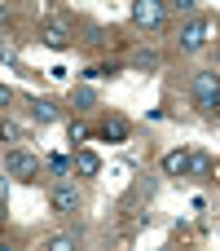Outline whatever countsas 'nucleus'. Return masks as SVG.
Listing matches in <instances>:
<instances>
[{
    "label": "nucleus",
    "mask_w": 220,
    "mask_h": 251,
    "mask_svg": "<svg viewBox=\"0 0 220 251\" xmlns=\"http://www.w3.org/2000/svg\"><path fill=\"white\" fill-rule=\"evenodd\" d=\"M163 13H168V0H137L132 4V22L137 26H159Z\"/></svg>",
    "instance_id": "obj_5"
},
{
    "label": "nucleus",
    "mask_w": 220,
    "mask_h": 251,
    "mask_svg": "<svg viewBox=\"0 0 220 251\" xmlns=\"http://www.w3.org/2000/svg\"><path fill=\"white\" fill-rule=\"evenodd\" d=\"M4 172H9L13 181H31V176L40 172V159H35L31 150H9V154H4Z\"/></svg>",
    "instance_id": "obj_2"
},
{
    "label": "nucleus",
    "mask_w": 220,
    "mask_h": 251,
    "mask_svg": "<svg viewBox=\"0 0 220 251\" xmlns=\"http://www.w3.org/2000/svg\"><path fill=\"white\" fill-rule=\"evenodd\" d=\"M49 203H53V212H62V216H71V212H79V203H84V194L75 190V181H57V185H53V194H49Z\"/></svg>",
    "instance_id": "obj_3"
},
{
    "label": "nucleus",
    "mask_w": 220,
    "mask_h": 251,
    "mask_svg": "<svg viewBox=\"0 0 220 251\" xmlns=\"http://www.w3.org/2000/svg\"><path fill=\"white\" fill-rule=\"evenodd\" d=\"M0 251H13V247H9V243H0Z\"/></svg>",
    "instance_id": "obj_20"
},
{
    "label": "nucleus",
    "mask_w": 220,
    "mask_h": 251,
    "mask_svg": "<svg viewBox=\"0 0 220 251\" xmlns=\"http://www.w3.org/2000/svg\"><path fill=\"white\" fill-rule=\"evenodd\" d=\"M40 40H44L49 49H66V44L75 40V31H71V22H62V18H49V22H40Z\"/></svg>",
    "instance_id": "obj_4"
},
{
    "label": "nucleus",
    "mask_w": 220,
    "mask_h": 251,
    "mask_svg": "<svg viewBox=\"0 0 220 251\" xmlns=\"http://www.w3.org/2000/svg\"><path fill=\"white\" fill-rule=\"evenodd\" d=\"M88 35H93V44H110L106 40V26H88Z\"/></svg>",
    "instance_id": "obj_16"
},
{
    "label": "nucleus",
    "mask_w": 220,
    "mask_h": 251,
    "mask_svg": "<svg viewBox=\"0 0 220 251\" xmlns=\"http://www.w3.org/2000/svg\"><path fill=\"white\" fill-rule=\"evenodd\" d=\"M185 172H190V176H212V159H207L203 150H190V163H185Z\"/></svg>",
    "instance_id": "obj_10"
},
{
    "label": "nucleus",
    "mask_w": 220,
    "mask_h": 251,
    "mask_svg": "<svg viewBox=\"0 0 220 251\" xmlns=\"http://www.w3.org/2000/svg\"><path fill=\"white\" fill-rule=\"evenodd\" d=\"M71 106H79V110H88V106H97V93H93L88 84H79V88L71 93Z\"/></svg>",
    "instance_id": "obj_12"
},
{
    "label": "nucleus",
    "mask_w": 220,
    "mask_h": 251,
    "mask_svg": "<svg viewBox=\"0 0 220 251\" xmlns=\"http://www.w3.org/2000/svg\"><path fill=\"white\" fill-rule=\"evenodd\" d=\"M9 101H13V93H9V84H0V110H9Z\"/></svg>",
    "instance_id": "obj_17"
},
{
    "label": "nucleus",
    "mask_w": 220,
    "mask_h": 251,
    "mask_svg": "<svg viewBox=\"0 0 220 251\" xmlns=\"http://www.w3.org/2000/svg\"><path fill=\"white\" fill-rule=\"evenodd\" d=\"M190 93H194V106L203 115H220V75L216 71H198L194 84H190Z\"/></svg>",
    "instance_id": "obj_1"
},
{
    "label": "nucleus",
    "mask_w": 220,
    "mask_h": 251,
    "mask_svg": "<svg viewBox=\"0 0 220 251\" xmlns=\"http://www.w3.org/2000/svg\"><path fill=\"white\" fill-rule=\"evenodd\" d=\"M66 132H71V146L88 141V124H84V119H71V128H66Z\"/></svg>",
    "instance_id": "obj_15"
},
{
    "label": "nucleus",
    "mask_w": 220,
    "mask_h": 251,
    "mask_svg": "<svg viewBox=\"0 0 220 251\" xmlns=\"http://www.w3.org/2000/svg\"><path fill=\"white\" fill-rule=\"evenodd\" d=\"M4 216H9V207H4V194H0V225H4Z\"/></svg>",
    "instance_id": "obj_18"
},
{
    "label": "nucleus",
    "mask_w": 220,
    "mask_h": 251,
    "mask_svg": "<svg viewBox=\"0 0 220 251\" xmlns=\"http://www.w3.org/2000/svg\"><path fill=\"white\" fill-rule=\"evenodd\" d=\"M44 251H75V234H57V238H49Z\"/></svg>",
    "instance_id": "obj_13"
},
{
    "label": "nucleus",
    "mask_w": 220,
    "mask_h": 251,
    "mask_svg": "<svg viewBox=\"0 0 220 251\" xmlns=\"http://www.w3.org/2000/svg\"><path fill=\"white\" fill-rule=\"evenodd\" d=\"M207 44V18H190L185 26H181V49L185 53H198Z\"/></svg>",
    "instance_id": "obj_6"
},
{
    "label": "nucleus",
    "mask_w": 220,
    "mask_h": 251,
    "mask_svg": "<svg viewBox=\"0 0 220 251\" xmlns=\"http://www.w3.org/2000/svg\"><path fill=\"white\" fill-rule=\"evenodd\" d=\"M132 66H137V71H159V53H137Z\"/></svg>",
    "instance_id": "obj_14"
},
{
    "label": "nucleus",
    "mask_w": 220,
    "mask_h": 251,
    "mask_svg": "<svg viewBox=\"0 0 220 251\" xmlns=\"http://www.w3.org/2000/svg\"><path fill=\"white\" fill-rule=\"evenodd\" d=\"M101 137H106V141H123V137H128V119H119V115H115V119H106Z\"/></svg>",
    "instance_id": "obj_11"
},
{
    "label": "nucleus",
    "mask_w": 220,
    "mask_h": 251,
    "mask_svg": "<svg viewBox=\"0 0 220 251\" xmlns=\"http://www.w3.org/2000/svg\"><path fill=\"white\" fill-rule=\"evenodd\" d=\"M75 172H79V176H97V172H101V159L79 146V150H75Z\"/></svg>",
    "instance_id": "obj_7"
},
{
    "label": "nucleus",
    "mask_w": 220,
    "mask_h": 251,
    "mask_svg": "<svg viewBox=\"0 0 220 251\" xmlns=\"http://www.w3.org/2000/svg\"><path fill=\"white\" fill-rule=\"evenodd\" d=\"M9 53H13V49H9V44H4V40H0V57H9Z\"/></svg>",
    "instance_id": "obj_19"
},
{
    "label": "nucleus",
    "mask_w": 220,
    "mask_h": 251,
    "mask_svg": "<svg viewBox=\"0 0 220 251\" xmlns=\"http://www.w3.org/2000/svg\"><path fill=\"white\" fill-rule=\"evenodd\" d=\"M31 119H35V124H53V119H57V106H53L49 97H31Z\"/></svg>",
    "instance_id": "obj_8"
},
{
    "label": "nucleus",
    "mask_w": 220,
    "mask_h": 251,
    "mask_svg": "<svg viewBox=\"0 0 220 251\" xmlns=\"http://www.w3.org/2000/svg\"><path fill=\"white\" fill-rule=\"evenodd\" d=\"M185 163H190V150H168V154H163V172H168V176H181Z\"/></svg>",
    "instance_id": "obj_9"
}]
</instances>
